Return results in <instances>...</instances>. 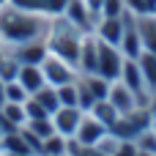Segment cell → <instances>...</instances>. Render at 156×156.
<instances>
[{
  "mask_svg": "<svg viewBox=\"0 0 156 156\" xmlns=\"http://www.w3.org/2000/svg\"><path fill=\"white\" fill-rule=\"evenodd\" d=\"M145 156H148V154H145Z\"/></svg>",
  "mask_w": 156,
  "mask_h": 156,
  "instance_id": "28",
  "label": "cell"
},
{
  "mask_svg": "<svg viewBox=\"0 0 156 156\" xmlns=\"http://www.w3.org/2000/svg\"><path fill=\"white\" fill-rule=\"evenodd\" d=\"M44 74L49 77V82H52V85H63V82H69V80H71V74H69V71H66V69H63L58 60H52V58L47 60Z\"/></svg>",
  "mask_w": 156,
  "mask_h": 156,
  "instance_id": "4",
  "label": "cell"
},
{
  "mask_svg": "<svg viewBox=\"0 0 156 156\" xmlns=\"http://www.w3.org/2000/svg\"><path fill=\"white\" fill-rule=\"evenodd\" d=\"M99 69H101V74L110 77V80H115V77L121 74L123 66H121L115 49H110V47H101V49H99Z\"/></svg>",
  "mask_w": 156,
  "mask_h": 156,
  "instance_id": "2",
  "label": "cell"
},
{
  "mask_svg": "<svg viewBox=\"0 0 156 156\" xmlns=\"http://www.w3.org/2000/svg\"><path fill=\"white\" fill-rule=\"evenodd\" d=\"M33 123H36V126H33V129H36V132H38V134H49V132H52V129H49V123H47V121H33Z\"/></svg>",
  "mask_w": 156,
  "mask_h": 156,
  "instance_id": "20",
  "label": "cell"
},
{
  "mask_svg": "<svg viewBox=\"0 0 156 156\" xmlns=\"http://www.w3.org/2000/svg\"><path fill=\"white\" fill-rule=\"evenodd\" d=\"M143 71H145V82L156 85V58L154 55H145L143 58Z\"/></svg>",
  "mask_w": 156,
  "mask_h": 156,
  "instance_id": "10",
  "label": "cell"
},
{
  "mask_svg": "<svg viewBox=\"0 0 156 156\" xmlns=\"http://www.w3.org/2000/svg\"><path fill=\"white\" fill-rule=\"evenodd\" d=\"M88 82H90V90H93V96L104 99V93H107V85H104V82H99V80H88Z\"/></svg>",
  "mask_w": 156,
  "mask_h": 156,
  "instance_id": "17",
  "label": "cell"
},
{
  "mask_svg": "<svg viewBox=\"0 0 156 156\" xmlns=\"http://www.w3.org/2000/svg\"><path fill=\"white\" fill-rule=\"evenodd\" d=\"M58 52L66 55V60H77V44H74V38H66V44L58 41Z\"/></svg>",
  "mask_w": 156,
  "mask_h": 156,
  "instance_id": "11",
  "label": "cell"
},
{
  "mask_svg": "<svg viewBox=\"0 0 156 156\" xmlns=\"http://www.w3.org/2000/svg\"><path fill=\"white\" fill-rule=\"evenodd\" d=\"M47 151H49V154H60V151H63V143H60V140H49V143H47Z\"/></svg>",
  "mask_w": 156,
  "mask_h": 156,
  "instance_id": "21",
  "label": "cell"
},
{
  "mask_svg": "<svg viewBox=\"0 0 156 156\" xmlns=\"http://www.w3.org/2000/svg\"><path fill=\"white\" fill-rule=\"evenodd\" d=\"M71 11H74V14H71V16H74V19H77V22H85V16H82V8H80V5H77V3H74V5H71Z\"/></svg>",
  "mask_w": 156,
  "mask_h": 156,
  "instance_id": "24",
  "label": "cell"
},
{
  "mask_svg": "<svg viewBox=\"0 0 156 156\" xmlns=\"http://www.w3.org/2000/svg\"><path fill=\"white\" fill-rule=\"evenodd\" d=\"M19 60H25V63L36 66V63H41V60H44V49H41V47H33V49H22V52H19Z\"/></svg>",
  "mask_w": 156,
  "mask_h": 156,
  "instance_id": "9",
  "label": "cell"
},
{
  "mask_svg": "<svg viewBox=\"0 0 156 156\" xmlns=\"http://www.w3.org/2000/svg\"><path fill=\"white\" fill-rule=\"evenodd\" d=\"M58 101H60V99H58L55 93H49V90H47V93L38 90V104H41L47 112H49V110H58Z\"/></svg>",
  "mask_w": 156,
  "mask_h": 156,
  "instance_id": "12",
  "label": "cell"
},
{
  "mask_svg": "<svg viewBox=\"0 0 156 156\" xmlns=\"http://www.w3.org/2000/svg\"><path fill=\"white\" fill-rule=\"evenodd\" d=\"M58 99H60V104H66V107H74V104H77V93H74V88H63V90L58 93Z\"/></svg>",
  "mask_w": 156,
  "mask_h": 156,
  "instance_id": "15",
  "label": "cell"
},
{
  "mask_svg": "<svg viewBox=\"0 0 156 156\" xmlns=\"http://www.w3.org/2000/svg\"><path fill=\"white\" fill-rule=\"evenodd\" d=\"M82 156H101V154H96V151H85Z\"/></svg>",
  "mask_w": 156,
  "mask_h": 156,
  "instance_id": "26",
  "label": "cell"
},
{
  "mask_svg": "<svg viewBox=\"0 0 156 156\" xmlns=\"http://www.w3.org/2000/svg\"><path fill=\"white\" fill-rule=\"evenodd\" d=\"M101 121H88V123H82L80 126V140L82 143H88V145H93L99 137H101V126H99Z\"/></svg>",
  "mask_w": 156,
  "mask_h": 156,
  "instance_id": "5",
  "label": "cell"
},
{
  "mask_svg": "<svg viewBox=\"0 0 156 156\" xmlns=\"http://www.w3.org/2000/svg\"><path fill=\"white\" fill-rule=\"evenodd\" d=\"M58 129H60V132H66V134L77 129V112H74L71 107H69V110H63V112H58Z\"/></svg>",
  "mask_w": 156,
  "mask_h": 156,
  "instance_id": "7",
  "label": "cell"
},
{
  "mask_svg": "<svg viewBox=\"0 0 156 156\" xmlns=\"http://www.w3.org/2000/svg\"><path fill=\"white\" fill-rule=\"evenodd\" d=\"M143 148L145 151H156V137H143Z\"/></svg>",
  "mask_w": 156,
  "mask_h": 156,
  "instance_id": "23",
  "label": "cell"
},
{
  "mask_svg": "<svg viewBox=\"0 0 156 156\" xmlns=\"http://www.w3.org/2000/svg\"><path fill=\"white\" fill-rule=\"evenodd\" d=\"M0 27L5 33V38H11V41H25L36 33V22L27 14H16V11H8L0 19Z\"/></svg>",
  "mask_w": 156,
  "mask_h": 156,
  "instance_id": "1",
  "label": "cell"
},
{
  "mask_svg": "<svg viewBox=\"0 0 156 156\" xmlns=\"http://www.w3.org/2000/svg\"><path fill=\"white\" fill-rule=\"evenodd\" d=\"M14 3L22 8H41V0H14Z\"/></svg>",
  "mask_w": 156,
  "mask_h": 156,
  "instance_id": "22",
  "label": "cell"
},
{
  "mask_svg": "<svg viewBox=\"0 0 156 156\" xmlns=\"http://www.w3.org/2000/svg\"><path fill=\"white\" fill-rule=\"evenodd\" d=\"M66 3H69V0H41V5L49 8V11H60V8H66Z\"/></svg>",
  "mask_w": 156,
  "mask_h": 156,
  "instance_id": "19",
  "label": "cell"
},
{
  "mask_svg": "<svg viewBox=\"0 0 156 156\" xmlns=\"http://www.w3.org/2000/svg\"><path fill=\"white\" fill-rule=\"evenodd\" d=\"M143 33H145V36H143V38H145V44L156 52V25H145V27H143Z\"/></svg>",
  "mask_w": 156,
  "mask_h": 156,
  "instance_id": "16",
  "label": "cell"
},
{
  "mask_svg": "<svg viewBox=\"0 0 156 156\" xmlns=\"http://www.w3.org/2000/svg\"><path fill=\"white\" fill-rule=\"evenodd\" d=\"M22 90H25V88H22ZM22 90H19V88H8V96H11L14 101H19V99H22Z\"/></svg>",
  "mask_w": 156,
  "mask_h": 156,
  "instance_id": "25",
  "label": "cell"
},
{
  "mask_svg": "<svg viewBox=\"0 0 156 156\" xmlns=\"http://www.w3.org/2000/svg\"><path fill=\"white\" fill-rule=\"evenodd\" d=\"M121 71H123V77H126V88H132V93H140V88H143V80H140V71H137V66H134V63H126Z\"/></svg>",
  "mask_w": 156,
  "mask_h": 156,
  "instance_id": "6",
  "label": "cell"
},
{
  "mask_svg": "<svg viewBox=\"0 0 156 156\" xmlns=\"http://www.w3.org/2000/svg\"><path fill=\"white\" fill-rule=\"evenodd\" d=\"M41 80H44V74L38 71V66H30V63L22 66V71H19L22 88H27V90H41Z\"/></svg>",
  "mask_w": 156,
  "mask_h": 156,
  "instance_id": "3",
  "label": "cell"
},
{
  "mask_svg": "<svg viewBox=\"0 0 156 156\" xmlns=\"http://www.w3.org/2000/svg\"><path fill=\"white\" fill-rule=\"evenodd\" d=\"M154 112H156V101H154Z\"/></svg>",
  "mask_w": 156,
  "mask_h": 156,
  "instance_id": "27",
  "label": "cell"
},
{
  "mask_svg": "<svg viewBox=\"0 0 156 156\" xmlns=\"http://www.w3.org/2000/svg\"><path fill=\"white\" fill-rule=\"evenodd\" d=\"M121 33H123V30H121V25H118V19H115V16H110V19L104 22V27H101V36H104L110 44H115V41L121 38Z\"/></svg>",
  "mask_w": 156,
  "mask_h": 156,
  "instance_id": "8",
  "label": "cell"
},
{
  "mask_svg": "<svg viewBox=\"0 0 156 156\" xmlns=\"http://www.w3.org/2000/svg\"><path fill=\"white\" fill-rule=\"evenodd\" d=\"M132 96L126 93V90H115V101H112V107L115 110H121V112H126V110H132V101H129Z\"/></svg>",
  "mask_w": 156,
  "mask_h": 156,
  "instance_id": "13",
  "label": "cell"
},
{
  "mask_svg": "<svg viewBox=\"0 0 156 156\" xmlns=\"http://www.w3.org/2000/svg\"><path fill=\"white\" fill-rule=\"evenodd\" d=\"M123 36H126V44H123V47H126V52H129L132 58H137V55H140V41H137V33H132V30H129V33H123Z\"/></svg>",
  "mask_w": 156,
  "mask_h": 156,
  "instance_id": "14",
  "label": "cell"
},
{
  "mask_svg": "<svg viewBox=\"0 0 156 156\" xmlns=\"http://www.w3.org/2000/svg\"><path fill=\"white\" fill-rule=\"evenodd\" d=\"M118 8H121V0H104V11H107V16H118Z\"/></svg>",
  "mask_w": 156,
  "mask_h": 156,
  "instance_id": "18",
  "label": "cell"
}]
</instances>
